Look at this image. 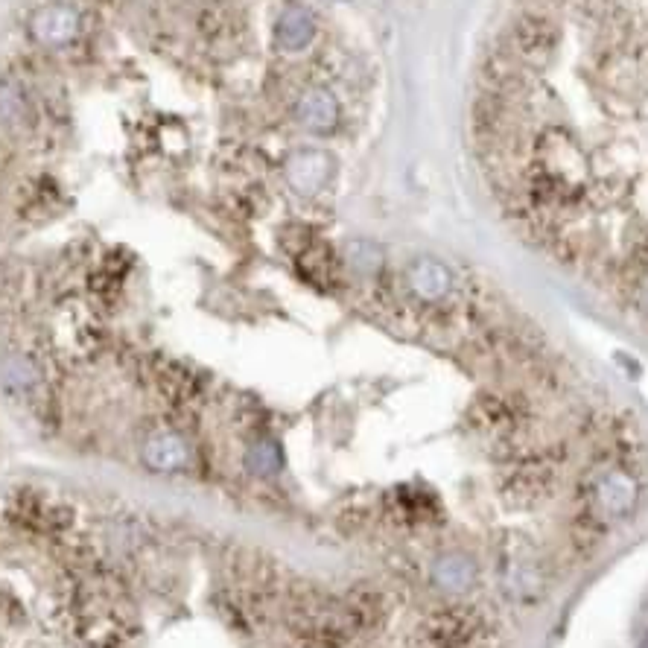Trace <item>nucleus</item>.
Masks as SVG:
<instances>
[{
	"instance_id": "6",
	"label": "nucleus",
	"mask_w": 648,
	"mask_h": 648,
	"mask_svg": "<svg viewBox=\"0 0 648 648\" xmlns=\"http://www.w3.org/2000/svg\"><path fill=\"white\" fill-rule=\"evenodd\" d=\"M406 281L412 292L424 301H441L450 287H453V275L444 263L432 260V257H424V260H415L406 272Z\"/></svg>"
},
{
	"instance_id": "5",
	"label": "nucleus",
	"mask_w": 648,
	"mask_h": 648,
	"mask_svg": "<svg viewBox=\"0 0 648 648\" xmlns=\"http://www.w3.org/2000/svg\"><path fill=\"white\" fill-rule=\"evenodd\" d=\"M319 33V24H316V15L307 9V6H287L281 15H278V27H275V41L295 53V50H304L313 38Z\"/></svg>"
},
{
	"instance_id": "9",
	"label": "nucleus",
	"mask_w": 648,
	"mask_h": 648,
	"mask_svg": "<svg viewBox=\"0 0 648 648\" xmlns=\"http://www.w3.org/2000/svg\"><path fill=\"white\" fill-rule=\"evenodd\" d=\"M348 263L360 272V275H374L383 263V254L377 246L365 243V240H357L348 246Z\"/></svg>"
},
{
	"instance_id": "7",
	"label": "nucleus",
	"mask_w": 648,
	"mask_h": 648,
	"mask_svg": "<svg viewBox=\"0 0 648 648\" xmlns=\"http://www.w3.org/2000/svg\"><path fill=\"white\" fill-rule=\"evenodd\" d=\"M144 459L149 468L170 473V470H181L190 465V447L176 432H161V435H152L146 441Z\"/></svg>"
},
{
	"instance_id": "3",
	"label": "nucleus",
	"mask_w": 648,
	"mask_h": 648,
	"mask_svg": "<svg viewBox=\"0 0 648 648\" xmlns=\"http://www.w3.org/2000/svg\"><path fill=\"white\" fill-rule=\"evenodd\" d=\"M295 123L316 135L333 132L339 123V100L327 88H310L295 103Z\"/></svg>"
},
{
	"instance_id": "13",
	"label": "nucleus",
	"mask_w": 648,
	"mask_h": 648,
	"mask_svg": "<svg viewBox=\"0 0 648 648\" xmlns=\"http://www.w3.org/2000/svg\"><path fill=\"white\" fill-rule=\"evenodd\" d=\"M640 648H648V634H646V637H643V643H640Z\"/></svg>"
},
{
	"instance_id": "11",
	"label": "nucleus",
	"mask_w": 648,
	"mask_h": 648,
	"mask_svg": "<svg viewBox=\"0 0 648 648\" xmlns=\"http://www.w3.org/2000/svg\"><path fill=\"white\" fill-rule=\"evenodd\" d=\"M24 117V94L15 82H0V123H18Z\"/></svg>"
},
{
	"instance_id": "10",
	"label": "nucleus",
	"mask_w": 648,
	"mask_h": 648,
	"mask_svg": "<svg viewBox=\"0 0 648 648\" xmlns=\"http://www.w3.org/2000/svg\"><path fill=\"white\" fill-rule=\"evenodd\" d=\"M249 468L260 476H272L281 468V453L272 441H260L249 450Z\"/></svg>"
},
{
	"instance_id": "8",
	"label": "nucleus",
	"mask_w": 648,
	"mask_h": 648,
	"mask_svg": "<svg viewBox=\"0 0 648 648\" xmlns=\"http://www.w3.org/2000/svg\"><path fill=\"white\" fill-rule=\"evenodd\" d=\"M435 578H438V584H444L450 590H462L473 581V564L465 558H447L435 567Z\"/></svg>"
},
{
	"instance_id": "4",
	"label": "nucleus",
	"mask_w": 648,
	"mask_h": 648,
	"mask_svg": "<svg viewBox=\"0 0 648 648\" xmlns=\"http://www.w3.org/2000/svg\"><path fill=\"white\" fill-rule=\"evenodd\" d=\"M637 482L622 473V470H611L599 479L596 485V508L608 517V520H619L625 517L634 505H637Z\"/></svg>"
},
{
	"instance_id": "12",
	"label": "nucleus",
	"mask_w": 648,
	"mask_h": 648,
	"mask_svg": "<svg viewBox=\"0 0 648 648\" xmlns=\"http://www.w3.org/2000/svg\"><path fill=\"white\" fill-rule=\"evenodd\" d=\"M643 307H646L648 313V284H646V292H643Z\"/></svg>"
},
{
	"instance_id": "2",
	"label": "nucleus",
	"mask_w": 648,
	"mask_h": 648,
	"mask_svg": "<svg viewBox=\"0 0 648 648\" xmlns=\"http://www.w3.org/2000/svg\"><path fill=\"white\" fill-rule=\"evenodd\" d=\"M330 173H333V161L322 149H301V152L289 155L287 181L301 196L319 193L330 179Z\"/></svg>"
},
{
	"instance_id": "1",
	"label": "nucleus",
	"mask_w": 648,
	"mask_h": 648,
	"mask_svg": "<svg viewBox=\"0 0 648 648\" xmlns=\"http://www.w3.org/2000/svg\"><path fill=\"white\" fill-rule=\"evenodd\" d=\"M82 33V18L71 3H47L30 18V36L41 47H68Z\"/></svg>"
}]
</instances>
